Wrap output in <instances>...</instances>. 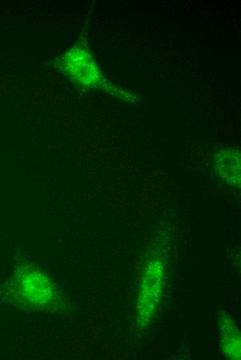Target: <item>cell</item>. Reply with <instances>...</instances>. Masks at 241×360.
Listing matches in <instances>:
<instances>
[{"label":"cell","instance_id":"obj_1","mask_svg":"<svg viewBox=\"0 0 241 360\" xmlns=\"http://www.w3.org/2000/svg\"><path fill=\"white\" fill-rule=\"evenodd\" d=\"M163 275V269L159 263L148 266L145 270L138 307L142 319L150 318L155 311L162 290Z\"/></svg>","mask_w":241,"mask_h":360},{"label":"cell","instance_id":"obj_2","mask_svg":"<svg viewBox=\"0 0 241 360\" xmlns=\"http://www.w3.org/2000/svg\"><path fill=\"white\" fill-rule=\"evenodd\" d=\"M220 341L224 353L230 359L240 358V332L234 323L224 314L219 318Z\"/></svg>","mask_w":241,"mask_h":360}]
</instances>
